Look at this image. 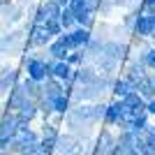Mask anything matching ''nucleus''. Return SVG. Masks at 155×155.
Listing matches in <instances>:
<instances>
[{
  "label": "nucleus",
  "instance_id": "f257e3e1",
  "mask_svg": "<svg viewBox=\"0 0 155 155\" xmlns=\"http://www.w3.org/2000/svg\"><path fill=\"white\" fill-rule=\"evenodd\" d=\"M0 28H2V26H0Z\"/></svg>",
  "mask_w": 155,
  "mask_h": 155
}]
</instances>
